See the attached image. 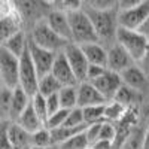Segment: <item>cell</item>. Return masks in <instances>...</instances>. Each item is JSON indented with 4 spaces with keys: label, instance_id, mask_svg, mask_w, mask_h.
<instances>
[{
    "label": "cell",
    "instance_id": "obj_8",
    "mask_svg": "<svg viewBox=\"0 0 149 149\" xmlns=\"http://www.w3.org/2000/svg\"><path fill=\"white\" fill-rule=\"evenodd\" d=\"M29 52H30V57H31V61L37 70V74L39 78L42 76H46L52 72V67H54V63H55V58L58 54L55 52H51L48 49H43L40 48L39 45H36L29 36Z\"/></svg>",
    "mask_w": 149,
    "mask_h": 149
},
{
    "label": "cell",
    "instance_id": "obj_3",
    "mask_svg": "<svg viewBox=\"0 0 149 149\" xmlns=\"http://www.w3.org/2000/svg\"><path fill=\"white\" fill-rule=\"evenodd\" d=\"M27 33L30 36V39L36 45H39L40 48L48 49V51L55 52V54L63 52L66 49V46L69 43H72V42L63 39V37H60L51 27L48 26V22H46L45 18L34 22L33 26L30 27V31H27Z\"/></svg>",
    "mask_w": 149,
    "mask_h": 149
},
{
    "label": "cell",
    "instance_id": "obj_45",
    "mask_svg": "<svg viewBox=\"0 0 149 149\" xmlns=\"http://www.w3.org/2000/svg\"><path fill=\"white\" fill-rule=\"evenodd\" d=\"M139 31H140L142 34H145V36L148 37V39H149V17H148V19L143 22V26L139 29Z\"/></svg>",
    "mask_w": 149,
    "mask_h": 149
},
{
    "label": "cell",
    "instance_id": "obj_38",
    "mask_svg": "<svg viewBox=\"0 0 149 149\" xmlns=\"http://www.w3.org/2000/svg\"><path fill=\"white\" fill-rule=\"evenodd\" d=\"M46 107H48V118L57 113L58 110H61V103L58 94H54L51 97H46Z\"/></svg>",
    "mask_w": 149,
    "mask_h": 149
},
{
    "label": "cell",
    "instance_id": "obj_27",
    "mask_svg": "<svg viewBox=\"0 0 149 149\" xmlns=\"http://www.w3.org/2000/svg\"><path fill=\"white\" fill-rule=\"evenodd\" d=\"M12 94H14V90L0 85V118H2V121H9L10 107H12Z\"/></svg>",
    "mask_w": 149,
    "mask_h": 149
},
{
    "label": "cell",
    "instance_id": "obj_36",
    "mask_svg": "<svg viewBox=\"0 0 149 149\" xmlns=\"http://www.w3.org/2000/svg\"><path fill=\"white\" fill-rule=\"evenodd\" d=\"M116 136H118V128H116V124L104 121V122L102 124L100 137H98V140H109V142H115Z\"/></svg>",
    "mask_w": 149,
    "mask_h": 149
},
{
    "label": "cell",
    "instance_id": "obj_49",
    "mask_svg": "<svg viewBox=\"0 0 149 149\" xmlns=\"http://www.w3.org/2000/svg\"><path fill=\"white\" fill-rule=\"evenodd\" d=\"M26 149H31V148H26Z\"/></svg>",
    "mask_w": 149,
    "mask_h": 149
},
{
    "label": "cell",
    "instance_id": "obj_28",
    "mask_svg": "<svg viewBox=\"0 0 149 149\" xmlns=\"http://www.w3.org/2000/svg\"><path fill=\"white\" fill-rule=\"evenodd\" d=\"M104 106L106 104L90 106V107L84 109V118H85V124H86V125L104 122Z\"/></svg>",
    "mask_w": 149,
    "mask_h": 149
},
{
    "label": "cell",
    "instance_id": "obj_2",
    "mask_svg": "<svg viewBox=\"0 0 149 149\" xmlns=\"http://www.w3.org/2000/svg\"><path fill=\"white\" fill-rule=\"evenodd\" d=\"M69 22H70V30H72V42L79 46L86 43H100L98 36L94 30V26L86 15L84 8L78 10H72L67 14Z\"/></svg>",
    "mask_w": 149,
    "mask_h": 149
},
{
    "label": "cell",
    "instance_id": "obj_39",
    "mask_svg": "<svg viewBox=\"0 0 149 149\" xmlns=\"http://www.w3.org/2000/svg\"><path fill=\"white\" fill-rule=\"evenodd\" d=\"M8 122L9 121H2L0 122V149H14V146L10 145L9 139H8Z\"/></svg>",
    "mask_w": 149,
    "mask_h": 149
},
{
    "label": "cell",
    "instance_id": "obj_44",
    "mask_svg": "<svg viewBox=\"0 0 149 149\" xmlns=\"http://www.w3.org/2000/svg\"><path fill=\"white\" fill-rule=\"evenodd\" d=\"M94 149H113V142L109 140H98L93 145Z\"/></svg>",
    "mask_w": 149,
    "mask_h": 149
},
{
    "label": "cell",
    "instance_id": "obj_20",
    "mask_svg": "<svg viewBox=\"0 0 149 149\" xmlns=\"http://www.w3.org/2000/svg\"><path fill=\"white\" fill-rule=\"evenodd\" d=\"M31 103V97L24 91L21 86H17L14 90V94H12V107H10V116L9 121L15 122L24 110H26Z\"/></svg>",
    "mask_w": 149,
    "mask_h": 149
},
{
    "label": "cell",
    "instance_id": "obj_4",
    "mask_svg": "<svg viewBox=\"0 0 149 149\" xmlns=\"http://www.w3.org/2000/svg\"><path fill=\"white\" fill-rule=\"evenodd\" d=\"M116 43H119L125 49L128 55L134 60V63L137 64L145 55L149 39L139 30H127V29L119 27L116 33Z\"/></svg>",
    "mask_w": 149,
    "mask_h": 149
},
{
    "label": "cell",
    "instance_id": "obj_1",
    "mask_svg": "<svg viewBox=\"0 0 149 149\" xmlns=\"http://www.w3.org/2000/svg\"><path fill=\"white\" fill-rule=\"evenodd\" d=\"M84 10L90 17L94 30L98 36V42L104 48H110L116 43V33L119 29L118 24V8L110 10H95L91 8H86L82 3Z\"/></svg>",
    "mask_w": 149,
    "mask_h": 149
},
{
    "label": "cell",
    "instance_id": "obj_9",
    "mask_svg": "<svg viewBox=\"0 0 149 149\" xmlns=\"http://www.w3.org/2000/svg\"><path fill=\"white\" fill-rule=\"evenodd\" d=\"M63 54L66 55L69 64L74 73V76H76V79L81 82H85L86 81V73H88V67H90V63L88 60H86L82 48L76 43H69L66 46V49L63 51Z\"/></svg>",
    "mask_w": 149,
    "mask_h": 149
},
{
    "label": "cell",
    "instance_id": "obj_50",
    "mask_svg": "<svg viewBox=\"0 0 149 149\" xmlns=\"http://www.w3.org/2000/svg\"><path fill=\"white\" fill-rule=\"evenodd\" d=\"M148 97H149V94H148Z\"/></svg>",
    "mask_w": 149,
    "mask_h": 149
},
{
    "label": "cell",
    "instance_id": "obj_15",
    "mask_svg": "<svg viewBox=\"0 0 149 149\" xmlns=\"http://www.w3.org/2000/svg\"><path fill=\"white\" fill-rule=\"evenodd\" d=\"M46 22L48 26L51 27L60 37L72 42V30H70V22H69V18H67V14L66 12H61L58 9H51V12L46 15Z\"/></svg>",
    "mask_w": 149,
    "mask_h": 149
},
{
    "label": "cell",
    "instance_id": "obj_6",
    "mask_svg": "<svg viewBox=\"0 0 149 149\" xmlns=\"http://www.w3.org/2000/svg\"><path fill=\"white\" fill-rule=\"evenodd\" d=\"M39 74L31 61L29 48L19 58V86L26 91L30 97L39 93Z\"/></svg>",
    "mask_w": 149,
    "mask_h": 149
},
{
    "label": "cell",
    "instance_id": "obj_17",
    "mask_svg": "<svg viewBox=\"0 0 149 149\" xmlns=\"http://www.w3.org/2000/svg\"><path fill=\"white\" fill-rule=\"evenodd\" d=\"M8 139L10 145L14 146V149H26L31 148V134L26 131L22 127H19L17 122H8Z\"/></svg>",
    "mask_w": 149,
    "mask_h": 149
},
{
    "label": "cell",
    "instance_id": "obj_5",
    "mask_svg": "<svg viewBox=\"0 0 149 149\" xmlns=\"http://www.w3.org/2000/svg\"><path fill=\"white\" fill-rule=\"evenodd\" d=\"M0 85L15 90L19 86V58L0 46Z\"/></svg>",
    "mask_w": 149,
    "mask_h": 149
},
{
    "label": "cell",
    "instance_id": "obj_16",
    "mask_svg": "<svg viewBox=\"0 0 149 149\" xmlns=\"http://www.w3.org/2000/svg\"><path fill=\"white\" fill-rule=\"evenodd\" d=\"M19 31H24V21L18 14V9L8 15H2V19H0V39H2V42L8 40L9 37L15 36Z\"/></svg>",
    "mask_w": 149,
    "mask_h": 149
},
{
    "label": "cell",
    "instance_id": "obj_43",
    "mask_svg": "<svg viewBox=\"0 0 149 149\" xmlns=\"http://www.w3.org/2000/svg\"><path fill=\"white\" fill-rule=\"evenodd\" d=\"M140 3V0H119L118 2V10H127L134 6H137Z\"/></svg>",
    "mask_w": 149,
    "mask_h": 149
},
{
    "label": "cell",
    "instance_id": "obj_24",
    "mask_svg": "<svg viewBox=\"0 0 149 149\" xmlns=\"http://www.w3.org/2000/svg\"><path fill=\"white\" fill-rule=\"evenodd\" d=\"M63 88V85H61L55 78L52 73L46 74V76H42L39 79V93L43 95V97H51L54 94H58Z\"/></svg>",
    "mask_w": 149,
    "mask_h": 149
},
{
    "label": "cell",
    "instance_id": "obj_48",
    "mask_svg": "<svg viewBox=\"0 0 149 149\" xmlns=\"http://www.w3.org/2000/svg\"><path fill=\"white\" fill-rule=\"evenodd\" d=\"M88 149H94V148H93V146H90V148H88Z\"/></svg>",
    "mask_w": 149,
    "mask_h": 149
},
{
    "label": "cell",
    "instance_id": "obj_12",
    "mask_svg": "<svg viewBox=\"0 0 149 149\" xmlns=\"http://www.w3.org/2000/svg\"><path fill=\"white\" fill-rule=\"evenodd\" d=\"M91 84L102 93V95L107 102H112L115 98L118 90L122 86V79H121V74H118L115 72H110V70H106V73L103 76L93 81Z\"/></svg>",
    "mask_w": 149,
    "mask_h": 149
},
{
    "label": "cell",
    "instance_id": "obj_10",
    "mask_svg": "<svg viewBox=\"0 0 149 149\" xmlns=\"http://www.w3.org/2000/svg\"><path fill=\"white\" fill-rule=\"evenodd\" d=\"M134 64V60L119 43H115L107 48V70L121 74Z\"/></svg>",
    "mask_w": 149,
    "mask_h": 149
},
{
    "label": "cell",
    "instance_id": "obj_23",
    "mask_svg": "<svg viewBox=\"0 0 149 149\" xmlns=\"http://www.w3.org/2000/svg\"><path fill=\"white\" fill-rule=\"evenodd\" d=\"M146 127H148V124H145L143 121L140 124H137V125L130 131L122 149H143V139H145Z\"/></svg>",
    "mask_w": 149,
    "mask_h": 149
},
{
    "label": "cell",
    "instance_id": "obj_21",
    "mask_svg": "<svg viewBox=\"0 0 149 149\" xmlns=\"http://www.w3.org/2000/svg\"><path fill=\"white\" fill-rule=\"evenodd\" d=\"M19 127H22L26 131H29L30 134H33V133H36V131H39V130H42L43 127H46L45 125V122L39 118V115L36 113V110L33 109V106H31V103H30V106L26 109L21 113V116L15 121Z\"/></svg>",
    "mask_w": 149,
    "mask_h": 149
},
{
    "label": "cell",
    "instance_id": "obj_19",
    "mask_svg": "<svg viewBox=\"0 0 149 149\" xmlns=\"http://www.w3.org/2000/svg\"><path fill=\"white\" fill-rule=\"evenodd\" d=\"M145 98L146 97L143 94H140L136 90H133V88H130V86L122 84V86L118 90L113 100L118 102L119 104H122L125 109H133V107H140V104L143 103Z\"/></svg>",
    "mask_w": 149,
    "mask_h": 149
},
{
    "label": "cell",
    "instance_id": "obj_41",
    "mask_svg": "<svg viewBox=\"0 0 149 149\" xmlns=\"http://www.w3.org/2000/svg\"><path fill=\"white\" fill-rule=\"evenodd\" d=\"M140 118L145 124L149 125V97H146L140 104Z\"/></svg>",
    "mask_w": 149,
    "mask_h": 149
},
{
    "label": "cell",
    "instance_id": "obj_37",
    "mask_svg": "<svg viewBox=\"0 0 149 149\" xmlns=\"http://www.w3.org/2000/svg\"><path fill=\"white\" fill-rule=\"evenodd\" d=\"M102 124H93V125H88L85 130V136H86V139H88L90 145L93 146L95 142H98V137H100V130H102Z\"/></svg>",
    "mask_w": 149,
    "mask_h": 149
},
{
    "label": "cell",
    "instance_id": "obj_14",
    "mask_svg": "<svg viewBox=\"0 0 149 149\" xmlns=\"http://www.w3.org/2000/svg\"><path fill=\"white\" fill-rule=\"evenodd\" d=\"M51 73L54 74V78L63 85V88L64 86H78L79 85V81L74 76V73H73L69 61H67V58L63 52H60L57 55Z\"/></svg>",
    "mask_w": 149,
    "mask_h": 149
},
{
    "label": "cell",
    "instance_id": "obj_25",
    "mask_svg": "<svg viewBox=\"0 0 149 149\" xmlns=\"http://www.w3.org/2000/svg\"><path fill=\"white\" fill-rule=\"evenodd\" d=\"M61 109L72 110L78 107V86H64L58 93Z\"/></svg>",
    "mask_w": 149,
    "mask_h": 149
},
{
    "label": "cell",
    "instance_id": "obj_11",
    "mask_svg": "<svg viewBox=\"0 0 149 149\" xmlns=\"http://www.w3.org/2000/svg\"><path fill=\"white\" fill-rule=\"evenodd\" d=\"M121 79H122L124 85H127L130 88L136 90L137 93L143 94L145 97H148V94H149V76L137 64L131 66L124 73H121Z\"/></svg>",
    "mask_w": 149,
    "mask_h": 149
},
{
    "label": "cell",
    "instance_id": "obj_32",
    "mask_svg": "<svg viewBox=\"0 0 149 149\" xmlns=\"http://www.w3.org/2000/svg\"><path fill=\"white\" fill-rule=\"evenodd\" d=\"M69 112L67 109H61L58 110L57 113H54L52 116H49L48 118V122H46V127L49 130H57V128H61V127H64V124H66V119L69 116Z\"/></svg>",
    "mask_w": 149,
    "mask_h": 149
},
{
    "label": "cell",
    "instance_id": "obj_18",
    "mask_svg": "<svg viewBox=\"0 0 149 149\" xmlns=\"http://www.w3.org/2000/svg\"><path fill=\"white\" fill-rule=\"evenodd\" d=\"M81 48L91 66H100L107 69V48H104L102 43H86Z\"/></svg>",
    "mask_w": 149,
    "mask_h": 149
},
{
    "label": "cell",
    "instance_id": "obj_30",
    "mask_svg": "<svg viewBox=\"0 0 149 149\" xmlns=\"http://www.w3.org/2000/svg\"><path fill=\"white\" fill-rule=\"evenodd\" d=\"M91 145L88 142V139H86V136H85V131L78 134V136H74V137L66 140L64 143H61L58 148L60 149H88Z\"/></svg>",
    "mask_w": 149,
    "mask_h": 149
},
{
    "label": "cell",
    "instance_id": "obj_47",
    "mask_svg": "<svg viewBox=\"0 0 149 149\" xmlns=\"http://www.w3.org/2000/svg\"><path fill=\"white\" fill-rule=\"evenodd\" d=\"M31 149H60L57 145H52V146H46V148H31Z\"/></svg>",
    "mask_w": 149,
    "mask_h": 149
},
{
    "label": "cell",
    "instance_id": "obj_40",
    "mask_svg": "<svg viewBox=\"0 0 149 149\" xmlns=\"http://www.w3.org/2000/svg\"><path fill=\"white\" fill-rule=\"evenodd\" d=\"M106 67H100V66H91L88 67V73H86V81L88 82H93L95 79H98L100 76H103V74L106 73Z\"/></svg>",
    "mask_w": 149,
    "mask_h": 149
},
{
    "label": "cell",
    "instance_id": "obj_7",
    "mask_svg": "<svg viewBox=\"0 0 149 149\" xmlns=\"http://www.w3.org/2000/svg\"><path fill=\"white\" fill-rule=\"evenodd\" d=\"M149 17V0H140L137 6L127 10H118L119 27L127 30H139Z\"/></svg>",
    "mask_w": 149,
    "mask_h": 149
},
{
    "label": "cell",
    "instance_id": "obj_34",
    "mask_svg": "<svg viewBox=\"0 0 149 149\" xmlns=\"http://www.w3.org/2000/svg\"><path fill=\"white\" fill-rule=\"evenodd\" d=\"M84 6L95 10H110L118 8V0H85Z\"/></svg>",
    "mask_w": 149,
    "mask_h": 149
},
{
    "label": "cell",
    "instance_id": "obj_35",
    "mask_svg": "<svg viewBox=\"0 0 149 149\" xmlns=\"http://www.w3.org/2000/svg\"><path fill=\"white\" fill-rule=\"evenodd\" d=\"M81 125H86L85 118H84V109L74 107L69 112V116L66 119L64 127H81Z\"/></svg>",
    "mask_w": 149,
    "mask_h": 149
},
{
    "label": "cell",
    "instance_id": "obj_46",
    "mask_svg": "<svg viewBox=\"0 0 149 149\" xmlns=\"http://www.w3.org/2000/svg\"><path fill=\"white\" fill-rule=\"evenodd\" d=\"M143 149H149V125L145 131V139H143Z\"/></svg>",
    "mask_w": 149,
    "mask_h": 149
},
{
    "label": "cell",
    "instance_id": "obj_33",
    "mask_svg": "<svg viewBox=\"0 0 149 149\" xmlns=\"http://www.w3.org/2000/svg\"><path fill=\"white\" fill-rule=\"evenodd\" d=\"M51 6L54 9H58L61 12L69 14V12H72V10L81 9L82 8V2L81 0H54V2H51Z\"/></svg>",
    "mask_w": 149,
    "mask_h": 149
},
{
    "label": "cell",
    "instance_id": "obj_22",
    "mask_svg": "<svg viewBox=\"0 0 149 149\" xmlns=\"http://www.w3.org/2000/svg\"><path fill=\"white\" fill-rule=\"evenodd\" d=\"M2 48H5L8 52L15 55L17 58H21L22 54L26 52L27 48H29V33H27V30L19 31L15 36L9 37L8 40L2 42Z\"/></svg>",
    "mask_w": 149,
    "mask_h": 149
},
{
    "label": "cell",
    "instance_id": "obj_29",
    "mask_svg": "<svg viewBox=\"0 0 149 149\" xmlns=\"http://www.w3.org/2000/svg\"><path fill=\"white\" fill-rule=\"evenodd\" d=\"M52 145V134L48 127H43L42 130L31 134V148H46Z\"/></svg>",
    "mask_w": 149,
    "mask_h": 149
},
{
    "label": "cell",
    "instance_id": "obj_31",
    "mask_svg": "<svg viewBox=\"0 0 149 149\" xmlns=\"http://www.w3.org/2000/svg\"><path fill=\"white\" fill-rule=\"evenodd\" d=\"M31 106L36 110V113L39 115V118L45 122H48V107H46V97H43L40 93H37L36 95L31 97Z\"/></svg>",
    "mask_w": 149,
    "mask_h": 149
},
{
    "label": "cell",
    "instance_id": "obj_26",
    "mask_svg": "<svg viewBox=\"0 0 149 149\" xmlns=\"http://www.w3.org/2000/svg\"><path fill=\"white\" fill-rule=\"evenodd\" d=\"M127 110L128 109H125L122 104H119L115 100H112V102L106 103V106H104V121L116 124L125 116Z\"/></svg>",
    "mask_w": 149,
    "mask_h": 149
},
{
    "label": "cell",
    "instance_id": "obj_42",
    "mask_svg": "<svg viewBox=\"0 0 149 149\" xmlns=\"http://www.w3.org/2000/svg\"><path fill=\"white\" fill-rule=\"evenodd\" d=\"M137 66L148 74L149 76V43H148V48H146V51H145V55H143V58L137 63Z\"/></svg>",
    "mask_w": 149,
    "mask_h": 149
},
{
    "label": "cell",
    "instance_id": "obj_13",
    "mask_svg": "<svg viewBox=\"0 0 149 149\" xmlns=\"http://www.w3.org/2000/svg\"><path fill=\"white\" fill-rule=\"evenodd\" d=\"M106 103H109V102L91 82L85 81L78 85V107L85 109L90 106H100V104H106Z\"/></svg>",
    "mask_w": 149,
    "mask_h": 149
}]
</instances>
